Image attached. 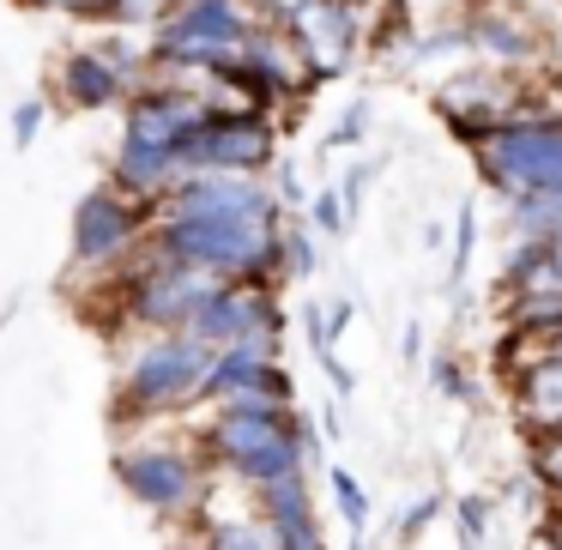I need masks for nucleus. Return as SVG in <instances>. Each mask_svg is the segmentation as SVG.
Instances as JSON below:
<instances>
[{"mask_svg":"<svg viewBox=\"0 0 562 550\" xmlns=\"http://www.w3.org/2000/svg\"><path fill=\"white\" fill-rule=\"evenodd\" d=\"M200 453L218 465L231 484H272V478L303 472L315 453V429L296 417V400H236L218 405L206 429H200Z\"/></svg>","mask_w":562,"mask_h":550,"instance_id":"nucleus-1","label":"nucleus"},{"mask_svg":"<svg viewBox=\"0 0 562 550\" xmlns=\"http://www.w3.org/2000/svg\"><path fill=\"white\" fill-rule=\"evenodd\" d=\"M146 243L170 260L218 272L236 284H279L284 279V224L279 218H212V212H164Z\"/></svg>","mask_w":562,"mask_h":550,"instance_id":"nucleus-2","label":"nucleus"},{"mask_svg":"<svg viewBox=\"0 0 562 550\" xmlns=\"http://www.w3.org/2000/svg\"><path fill=\"white\" fill-rule=\"evenodd\" d=\"M255 31L248 0H170L151 37V67L158 74H188V79H218L236 61V49Z\"/></svg>","mask_w":562,"mask_h":550,"instance_id":"nucleus-3","label":"nucleus"},{"mask_svg":"<svg viewBox=\"0 0 562 550\" xmlns=\"http://www.w3.org/2000/svg\"><path fill=\"white\" fill-rule=\"evenodd\" d=\"M472 164L502 200L562 194V115H550V110L508 115L484 139H472Z\"/></svg>","mask_w":562,"mask_h":550,"instance_id":"nucleus-4","label":"nucleus"},{"mask_svg":"<svg viewBox=\"0 0 562 550\" xmlns=\"http://www.w3.org/2000/svg\"><path fill=\"white\" fill-rule=\"evenodd\" d=\"M212 369V345L194 333H158L146 339L122 369L115 388V417H164L200 400V381Z\"/></svg>","mask_w":562,"mask_h":550,"instance_id":"nucleus-5","label":"nucleus"},{"mask_svg":"<svg viewBox=\"0 0 562 550\" xmlns=\"http://www.w3.org/2000/svg\"><path fill=\"white\" fill-rule=\"evenodd\" d=\"M122 490L151 514H188L206 502V453L182 441H134L115 460Z\"/></svg>","mask_w":562,"mask_h":550,"instance_id":"nucleus-6","label":"nucleus"},{"mask_svg":"<svg viewBox=\"0 0 562 550\" xmlns=\"http://www.w3.org/2000/svg\"><path fill=\"white\" fill-rule=\"evenodd\" d=\"M363 19H369L363 0H303L279 25L291 37L296 67H303L308 86H327V79H339L357 61V49H363Z\"/></svg>","mask_w":562,"mask_h":550,"instance_id":"nucleus-7","label":"nucleus"},{"mask_svg":"<svg viewBox=\"0 0 562 550\" xmlns=\"http://www.w3.org/2000/svg\"><path fill=\"white\" fill-rule=\"evenodd\" d=\"M182 170H267L279 158V134H272L267 110H218L212 103L206 115L194 122V134L182 139Z\"/></svg>","mask_w":562,"mask_h":550,"instance_id":"nucleus-8","label":"nucleus"},{"mask_svg":"<svg viewBox=\"0 0 562 550\" xmlns=\"http://www.w3.org/2000/svg\"><path fill=\"white\" fill-rule=\"evenodd\" d=\"M218 272H200L188 260H170L146 243V267L127 272V321L139 327H158V333H182L194 321V308L218 291Z\"/></svg>","mask_w":562,"mask_h":550,"instance_id":"nucleus-9","label":"nucleus"},{"mask_svg":"<svg viewBox=\"0 0 562 550\" xmlns=\"http://www.w3.org/2000/svg\"><path fill=\"white\" fill-rule=\"evenodd\" d=\"M182 333L206 339L212 351H224V345H260V351L279 357L284 308H279V296H272L267 284H236V279H224L218 291H212L206 303L194 308V321H188Z\"/></svg>","mask_w":562,"mask_h":550,"instance_id":"nucleus-10","label":"nucleus"},{"mask_svg":"<svg viewBox=\"0 0 562 550\" xmlns=\"http://www.w3.org/2000/svg\"><path fill=\"white\" fill-rule=\"evenodd\" d=\"M146 212L151 206L127 200L122 188H98V194H86L79 212H74V267L110 272L115 260H127L139 243H146V231H151Z\"/></svg>","mask_w":562,"mask_h":550,"instance_id":"nucleus-11","label":"nucleus"},{"mask_svg":"<svg viewBox=\"0 0 562 550\" xmlns=\"http://www.w3.org/2000/svg\"><path fill=\"white\" fill-rule=\"evenodd\" d=\"M224 86L248 103V110H267V103H284L291 91H308L303 86V67H296V49L279 25H255L248 43L236 49V61L224 67Z\"/></svg>","mask_w":562,"mask_h":550,"instance_id":"nucleus-12","label":"nucleus"},{"mask_svg":"<svg viewBox=\"0 0 562 550\" xmlns=\"http://www.w3.org/2000/svg\"><path fill=\"white\" fill-rule=\"evenodd\" d=\"M520 110H526V91L514 86L508 74H453V79L436 86V115L465 139V146L484 139L490 127H502Z\"/></svg>","mask_w":562,"mask_h":550,"instance_id":"nucleus-13","label":"nucleus"},{"mask_svg":"<svg viewBox=\"0 0 562 550\" xmlns=\"http://www.w3.org/2000/svg\"><path fill=\"white\" fill-rule=\"evenodd\" d=\"M200 400L236 405V400H291V375L279 369V357L260 345H224L212 351V369L200 381Z\"/></svg>","mask_w":562,"mask_h":550,"instance_id":"nucleus-14","label":"nucleus"},{"mask_svg":"<svg viewBox=\"0 0 562 550\" xmlns=\"http://www.w3.org/2000/svg\"><path fill=\"white\" fill-rule=\"evenodd\" d=\"M514 405L532 441H557L562 436V357L526 345V363L514 369Z\"/></svg>","mask_w":562,"mask_h":550,"instance_id":"nucleus-15","label":"nucleus"},{"mask_svg":"<svg viewBox=\"0 0 562 550\" xmlns=\"http://www.w3.org/2000/svg\"><path fill=\"white\" fill-rule=\"evenodd\" d=\"M55 86H61L67 110H110V103L127 98V79H122V67L103 55V43H98V49H74V55H67L61 74H55Z\"/></svg>","mask_w":562,"mask_h":550,"instance_id":"nucleus-16","label":"nucleus"},{"mask_svg":"<svg viewBox=\"0 0 562 550\" xmlns=\"http://www.w3.org/2000/svg\"><path fill=\"white\" fill-rule=\"evenodd\" d=\"M465 43H472L477 55H490V61H502V67H520V61H532L538 55V31H532V19H520V13H496V7H484V13L465 25Z\"/></svg>","mask_w":562,"mask_h":550,"instance_id":"nucleus-17","label":"nucleus"},{"mask_svg":"<svg viewBox=\"0 0 562 550\" xmlns=\"http://www.w3.org/2000/svg\"><path fill=\"white\" fill-rule=\"evenodd\" d=\"M557 224H562V194H520V200H508L514 243H544Z\"/></svg>","mask_w":562,"mask_h":550,"instance_id":"nucleus-18","label":"nucleus"},{"mask_svg":"<svg viewBox=\"0 0 562 550\" xmlns=\"http://www.w3.org/2000/svg\"><path fill=\"white\" fill-rule=\"evenodd\" d=\"M327 484H333V502H339V520H345V532H351V550H363V532H369V490L357 484L345 465H333L327 472Z\"/></svg>","mask_w":562,"mask_h":550,"instance_id":"nucleus-19","label":"nucleus"},{"mask_svg":"<svg viewBox=\"0 0 562 550\" xmlns=\"http://www.w3.org/2000/svg\"><path fill=\"white\" fill-rule=\"evenodd\" d=\"M206 550H279L267 514H248V520H212Z\"/></svg>","mask_w":562,"mask_h":550,"instance_id":"nucleus-20","label":"nucleus"},{"mask_svg":"<svg viewBox=\"0 0 562 550\" xmlns=\"http://www.w3.org/2000/svg\"><path fill=\"white\" fill-rule=\"evenodd\" d=\"M453 526H460V550H484V538H490V502L484 496H460V502H453Z\"/></svg>","mask_w":562,"mask_h":550,"instance_id":"nucleus-21","label":"nucleus"},{"mask_svg":"<svg viewBox=\"0 0 562 550\" xmlns=\"http://www.w3.org/2000/svg\"><path fill=\"white\" fill-rule=\"evenodd\" d=\"M472 248H477V206L465 200L460 218H453V260H448L453 279H448V284H460V279H465V267H472Z\"/></svg>","mask_w":562,"mask_h":550,"instance_id":"nucleus-22","label":"nucleus"},{"mask_svg":"<svg viewBox=\"0 0 562 550\" xmlns=\"http://www.w3.org/2000/svg\"><path fill=\"white\" fill-rule=\"evenodd\" d=\"M429 381H436V388L448 393V400H460V405H472V400H477V388L465 381L460 357H448V351H441V357H429Z\"/></svg>","mask_w":562,"mask_h":550,"instance_id":"nucleus-23","label":"nucleus"},{"mask_svg":"<svg viewBox=\"0 0 562 550\" xmlns=\"http://www.w3.org/2000/svg\"><path fill=\"white\" fill-rule=\"evenodd\" d=\"M308 218H315L321 236H345V224H351V212H345L339 188H321L315 200H308Z\"/></svg>","mask_w":562,"mask_h":550,"instance_id":"nucleus-24","label":"nucleus"},{"mask_svg":"<svg viewBox=\"0 0 562 550\" xmlns=\"http://www.w3.org/2000/svg\"><path fill=\"white\" fill-rule=\"evenodd\" d=\"M363 127H369V103L357 98V103H345V115L333 122L327 146H363Z\"/></svg>","mask_w":562,"mask_h":550,"instance_id":"nucleus-25","label":"nucleus"},{"mask_svg":"<svg viewBox=\"0 0 562 550\" xmlns=\"http://www.w3.org/2000/svg\"><path fill=\"white\" fill-rule=\"evenodd\" d=\"M284 272H296V279H315V243H308V231H284Z\"/></svg>","mask_w":562,"mask_h":550,"instance_id":"nucleus-26","label":"nucleus"},{"mask_svg":"<svg viewBox=\"0 0 562 550\" xmlns=\"http://www.w3.org/2000/svg\"><path fill=\"white\" fill-rule=\"evenodd\" d=\"M303 333H308V351L327 363V357H333V321H327V308H321V303H303Z\"/></svg>","mask_w":562,"mask_h":550,"instance_id":"nucleus-27","label":"nucleus"},{"mask_svg":"<svg viewBox=\"0 0 562 550\" xmlns=\"http://www.w3.org/2000/svg\"><path fill=\"white\" fill-rule=\"evenodd\" d=\"M538 478H544V490L562 502V436L557 441H538Z\"/></svg>","mask_w":562,"mask_h":550,"instance_id":"nucleus-28","label":"nucleus"},{"mask_svg":"<svg viewBox=\"0 0 562 550\" xmlns=\"http://www.w3.org/2000/svg\"><path fill=\"white\" fill-rule=\"evenodd\" d=\"M369 182H375V170H369V164H357V170L339 182V200H345V212H351V218L363 212V200H369Z\"/></svg>","mask_w":562,"mask_h":550,"instance_id":"nucleus-29","label":"nucleus"},{"mask_svg":"<svg viewBox=\"0 0 562 550\" xmlns=\"http://www.w3.org/2000/svg\"><path fill=\"white\" fill-rule=\"evenodd\" d=\"M37 127H43V103H19V110H13V139H19V146H31Z\"/></svg>","mask_w":562,"mask_h":550,"instance_id":"nucleus-30","label":"nucleus"},{"mask_svg":"<svg viewBox=\"0 0 562 550\" xmlns=\"http://www.w3.org/2000/svg\"><path fill=\"white\" fill-rule=\"evenodd\" d=\"M31 7H55V13H79V19H103L110 0H31Z\"/></svg>","mask_w":562,"mask_h":550,"instance_id":"nucleus-31","label":"nucleus"},{"mask_svg":"<svg viewBox=\"0 0 562 550\" xmlns=\"http://www.w3.org/2000/svg\"><path fill=\"white\" fill-rule=\"evenodd\" d=\"M429 514H441V496H424V502H417V508L400 520V538H417V532L429 526Z\"/></svg>","mask_w":562,"mask_h":550,"instance_id":"nucleus-32","label":"nucleus"},{"mask_svg":"<svg viewBox=\"0 0 562 550\" xmlns=\"http://www.w3.org/2000/svg\"><path fill=\"white\" fill-rule=\"evenodd\" d=\"M405 357H424V321H412V327H405Z\"/></svg>","mask_w":562,"mask_h":550,"instance_id":"nucleus-33","label":"nucleus"},{"mask_svg":"<svg viewBox=\"0 0 562 550\" xmlns=\"http://www.w3.org/2000/svg\"><path fill=\"white\" fill-rule=\"evenodd\" d=\"M532 550H562V532H544V538H538Z\"/></svg>","mask_w":562,"mask_h":550,"instance_id":"nucleus-34","label":"nucleus"},{"mask_svg":"<svg viewBox=\"0 0 562 550\" xmlns=\"http://www.w3.org/2000/svg\"><path fill=\"white\" fill-rule=\"evenodd\" d=\"M0 327H7V315H0Z\"/></svg>","mask_w":562,"mask_h":550,"instance_id":"nucleus-35","label":"nucleus"}]
</instances>
